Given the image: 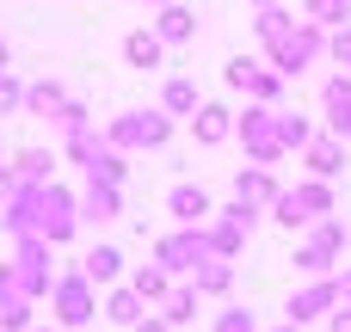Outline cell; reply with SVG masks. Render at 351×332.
Returning a JSON list of instances; mask_svg holds the SVG:
<instances>
[{"instance_id":"cell-1","label":"cell","mask_w":351,"mask_h":332,"mask_svg":"<svg viewBox=\"0 0 351 332\" xmlns=\"http://www.w3.org/2000/svg\"><path fill=\"white\" fill-rule=\"evenodd\" d=\"M173 117L167 111H117L99 136H105V148H117V154H154V148H167L173 142Z\"/></svg>"},{"instance_id":"cell-2","label":"cell","mask_w":351,"mask_h":332,"mask_svg":"<svg viewBox=\"0 0 351 332\" xmlns=\"http://www.w3.org/2000/svg\"><path fill=\"white\" fill-rule=\"evenodd\" d=\"M321 55H327V31H321L315 18H296V25H290V31L265 49V68H278L284 80H302Z\"/></svg>"},{"instance_id":"cell-3","label":"cell","mask_w":351,"mask_h":332,"mask_svg":"<svg viewBox=\"0 0 351 332\" xmlns=\"http://www.w3.org/2000/svg\"><path fill=\"white\" fill-rule=\"evenodd\" d=\"M43 302H49V320H56L62 332H80L93 314H99V290L80 277V265H74V271H56V283H49Z\"/></svg>"},{"instance_id":"cell-4","label":"cell","mask_w":351,"mask_h":332,"mask_svg":"<svg viewBox=\"0 0 351 332\" xmlns=\"http://www.w3.org/2000/svg\"><path fill=\"white\" fill-rule=\"evenodd\" d=\"M234 142L247 148L253 166H278V160H284V142H278V105H253V99H247V111H234Z\"/></svg>"},{"instance_id":"cell-5","label":"cell","mask_w":351,"mask_h":332,"mask_svg":"<svg viewBox=\"0 0 351 332\" xmlns=\"http://www.w3.org/2000/svg\"><path fill=\"white\" fill-rule=\"evenodd\" d=\"M6 265H12V283H19L31 302H43V296H49V283H56V246H49V240H37V234H19Z\"/></svg>"},{"instance_id":"cell-6","label":"cell","mask_w":351,"mask_h":332,"mask_svg":"<svg viewBox=\"0 0 351 332\" xmlns=\"http://www.w3.org/2000/svg\"><path fill=\"white\" fill-rule=\"evenodd\" d=\"M80 234V216H74V191L68 185H43V197H37V240H49V246H68Z\"/></svg>"},{"instance_id":"cell-7","label":"cell","mask_w":351,"mask_h":332,"mask_svg":"<svg viewBox=\"0 0 351 332\" xmlns=\"http://www.w3.org/2000/svg\"><path fill=\"white\" fill-rule=\"evenodd\" d=\"M204 259H210V240H204V228H167V234L154 240V265H160L167 277H191Z\"/></svg>"},{"instance_id":"cell-8","label":"cell","mask_w":351,"mask_h":332,"mask_svg":"<svg viewBox=\"0 0 351 332\" xmlns=\"http://www.w3.org/2000/svg\"><path fill=\"white\" fill-rule=\"evenodd\" d=\"M339 308V271L333 277H302V290L290 296V308H284V320H296V327H308V320H327Z\"/></svg>"},{"instance_id":"cell-9","label":"cell","mask_w":351,"mask_h":332,"mask_svg":"<svg viewBox=\"0 0 351 332\" xmlns=\"http://www.w3.org/2000/svg\"><path fill=\"white\" fill-rule=\"evenodd\" d=\"M74 216H80V228H105V222H117V216H123V185H99V179H86V191H74Z\"/></svg>"},{"instance_id":"cell-10","label":"cell","mask_w":351,"mask_h":332,"mask_svg":"<svg viewBox=\"0 0 351 332\" xmlns=\"http://www.w3.org/2000/svg\"><path fill=\"white\" fill-rule=\"evenodd\" d=\"M167 216H173V228H204V222L216 216V203H210V191H204V185H191V179H185V185H173V191H167Z\"/></svg>"},{"instance_id":"cell-11","label":"cell","mask_w":351,"mask_h":332,"mask_svg":"<svg viewBox=\"0 0 351 332\" xmlns=\"http://www.w3.org/2000/svg\"><path fill=\"white\" fill-rule=\"evenodd\" d=\"M321 117H327V136L351 142V74H327L321 80Z\"/></svg>"},{"instance_id":"cell-12","label":"cell","mask_w":351,"mask_h":332,"mask_svg":"<svg viewBox=\"0 0 351 332\" xmlns=\"http://www.w3.org/2000/svg\"><path fill=\"white\" fill-rule=\"evenodd\" d=\"M191 136H197V148H222V142L234 136V111H228L222 99H204V105L191 111Z\"/></svg>"},{"instance_id":"cell-13","label":"cell","mask_w":351,"mask_h":332,"mask_svg":"<svg viewBox=\"0 0 351 332\" xmlns=\"http://www.w3.org/2000/svg\"><path fill=\"white\" fill-rule=\"evenodd\" d=\"M302 166H308V179H327V185H333V179L346 173V142L327 136V129H315V142L302 148Z\"/></svg>"},{"instance_id":"cell-14","label":"cell","mask_w":351,"mask_h":332,"mask_svg":"<svg viewBox=\"0 0 351 332\" xmlns=\"http://www.w3.org/2000/svg\"><path fill=\"white\" fill-rule=\"evenodd\" d=\"M31 314L37 302L12 283V265H0V332H31Z\"/></svg>"},{"instance_id":"cell-15","label":"cell","mask_w":351,"mask_h":332,"mask_svg":"<svg viewBox=\"0 0 351 332\" xmlns=\"http://www.w3.org/2000/svg\"><path fill=\"white\" fill-rule=\"evenodd\" d=\"M160 43H191L197 37V12L185 6V0H167V6H154V25H148Z\"/></svg>"},{"instance_id":"cell-16","label":"cell","mask_w":351,"mask_h":332,"mask_svg":"<svg viewBox=\"0 0 351 332\" xmlns=\"http://www.w3.org/2000/svg\"><path fill=\"white\" fill-rule=\"evenodd\" d=\"M308 253H321L327 265H339L346 259V246H351V228L339 222V216H321V222H308V240H302Z\"/></svg>"},{"instance_id":"cell-17","label":"cell","mask_w":351,"mask_h":332,"mask_svg":"<svg viewBox=\"0 0 351 332\" xmlns=\"http://www.w3.org/2000/svg\"><path fill=\"white\" fill-rule=\"evenodd\" d=\"M62 99H68V86L56 80V74H43V80H25V117H37V123H49L56 111H62Z\"/></svg>"},{"instance_id":"cell-18","label":"cell","mask_w":351,"mask_h":332,"mask_svg":"<svg viewBox=\"0 0 351 332\" xmlns=\"http://www.w3.org/2000/svg\"><path fill=\"white\" fill-rule=\"evenodd\" d=\"M80 277H86L93 290H111V283H123V253H117L111 240H99V246L80 259Z\"/></svg>"},{"instance_id":"cell-19","label":"cell","mask_w":351,"mask_h":332,"mask_svg":"<svg viewBox=\"0 0 351 332\" xmlns=\"http://www.w3.org/2000/svg\"><path fill=\"white\" fill-rule=\"evenodd\" d=\"M191 290H197L204 302H228V296H234V259H204V265L191 271Z\"/></svg>"},{"instance_id":"cell-20","label":"cell","mask_w":351,"mask_h":332,"mask_svg":"<svg viewBox=\"0 0 351 332\" xmlns=\"http://www.w3.org/2000/svg\"><path fill=\"white\" fill-rule=\"evenodd\" d=\"M99 314H105L111 327H123V332H130L136 320H142V314H154V308H148V302H142L130 283H111V290H105V302H99Z\"/></svg>"},{"instance_id":"cell-21","label":"cell","mask_w":351,"mask_h":332,"mask_svg":"<svg viewBox=\"0 0 351 332\" xmlns=\"http://www.w3.org/2000/svg\"><path fill=\"white\" fill-rule=\"evenodd\" d=\"M278 191H284V185L271 179V166H241V173H234V197H241V203H253V209H265Z\"/></svg>"},{"instance_id":"cell-22","label":"cell","mask_w":351,"mask_h":332,"mask_svg":"<svg viewBox=\"0 0 351 332\" xmlns=\"http://www.w3.org/2000/svg\"><path fill=\"white\" fill-rule=\"evenodd\" d=\"M204 240H210V259H241L253 234H247V228H234L228 216H210V222H204Z\"/></svg>"},{"instance_id":"cell-23","label":"cell","mask_w":351,"mask_h":332,"mask_svg":"<svg viewBox=\"0 0 351 332\" xmlns=\"http://www.w3.org/2000/svg\"><path fill=\"white\" fill-rule=\"evenodd\" d=\"M290 191H296V203H302V216H308V222L339 216V197H333V185H327V179H296Z\"/></svg>"},{"instance_id":"cell-24","label":"cell","mask_w":351,"mask_h":332,"mask_svg":"<svg viewBox=\"0 0 351 332\" xmlns=\"http://www.w3.org/2000/svg\"><path fill=\"white\" fill-rule=\"evenodd\" d=\"M123 62L142 68V74H154V68L167 62V43H160L154 31H130V37H123Z\"/></svg>"},{"instance_id":"cell-25","label":"cell","mask_w":351,"mask_h":332,"mask_svg":"<svg viewBox=\"0 0 351 332\" xmlns=\"http://www.w3.org/2000/svg\"><path fill=\"white\" fill-rule=\"evenodd\" d=\"M197 105H204V99H197V80H191V74H173V80L160 86V111H167L173 123H179V117H191Z\"/></svg>"},{"instance_id":"cell-26","label":"cell","mask_w":351,"mask_h":332,"mask_svg":"<svg viewBox=\"0 0 351 332\" xmlns=\"http://www.w3.org/2000/svg\"><path fill=\"white\" fill-rule=\"evenodd\" d=\"M197 302H204V296H197V290H191V283H173V290H167V302H160V308H154V314H160V320H167V327L179 332V327H185V320H197Z\"/></svg>"},{"instance_id":"cell-27","label":"cell","mask_w":351,"mask_h":332,"mask_svg":"<svg viewBox=\"0 0 351 332\" xmlns=\"http://www.w3.org/2000/svg\"><path fill=\"white\" fill-rule=\"evenodd\" d=\"M278 142H284V154H302V148L315 142V117H302V111H284V105H278Z\"/></svg>"},{"instance_id":"cell-28","label":"cell","mask_w":351,"mask_h":332,"mask_svg":"<svg viewBox=\"0 0 351 332\" xmlns=\"http://www.w3.org/2000/svg\"><path fill=\"white\" fill-rule=\"evenodd\" d=\"M12 173H19L25 185H49V179H56V154H49V148H19V154H12Z\"/></svg>"},{"instance_id":"cell-29","label":"cell","mask_w":351,"mask_h":332,"mask_svg":"<svg viewBox=\"0 0 351 332\" xmlns=\"http://www.w3.org/2000/svg\"><path fill=\"white\" fill-rule=\"evenodd\" d=\"M130 290H136L148 308H160V302H167V290H173V277H167L160 265H136V271H130Z\"/></svg>"},{"instance_id":"cell-30","label":"cell","mask_w":351,"mask_h":332,"mask_svg":"<svg viewBox=\"0 0 351 332\" xmlns=\"http://www.w3.org/2000/svg\"><path fill=\"white\" fill-rule=\"evenodd\" d=\"M86 179H99V185H123V179H130V154H117V148H99V154L86 160Z\"/></svg>"},{"instance_id":"cell-31","label":"cell","mask_w":351,"mask_h":332,"mask_svg":"<svg viewBox=\"0 0 351 332\" xmlns=\"http://www.w3.org/2000/svg\"><path fill=\"white\" fill-rule=\"evenodd\" d=\"M284 86H290V80H284L278 68H265V62H259V68H253V80H247V99H253V105H278V99H284Z\"/></svg>"},{"instance_id":"cell-32","label":"cell","mask_w":351,"mask_h":332,"mask_svg":"<svg viewBox=\"0 0 351 332\" xmlns=\"http://www.w3.org/2000/svg\"><path fill=\"white\" fill-rule=\"evenodd\" d=\"M302 18H315L321 31H339L351 25V0H302Z\"/></svg>"},{"instance_id":"cell-33","label":"cell","mask_w":351,"mask_h":332,"mask_svg":"<svg viewBox=\"0 0 351 332\" xmlns=\"http://www.w3.org/2000/svg\"><path fill=\"white\" fill-rule=\"evenodd\" d=\"M105 148V136H99V123H86V129H74V136H62V154L74 160V166H86L93 154Z\"/></svg>"},{"instance_id":"cell-34","label":"cell","mask_w":351,"mask_h":332,"mask_svg":"<svg viewBox=\"0 0 351 332\" xmlns=\"http://www.w3.org/2000/svg\"><path fill=\"white\" fill-rule=\"evenodd\" d=\"M290 25H296V12H284V6H265V12L253 18V37H259L265 49H271V43H278V37L290 31Z\"/></svg>"},{"instance_id":"cell-35","label":"cell","mask_w":351,"mask_h":332,"mask_svg":"<svg viewBox=\"0 0 351 332\" xmlns=\"http://www.w3.org/2000/svg\"><path fill=\"white\" fill-rule=\"evenodd\" d=\"M265 209H271V222H278V228H290V234H296V228H308V216H302L296 191H278V197H271Z\"/></svg>"},{"instance_id":"cell-36","label":"cell","mask_w":351,"mask_h":332,"mask_svg":"<svg viewBox=\"0 0 351 332\" xmlns=\"http://www.w3.org/2000/svg\"><path fill=\"white\" fill-rule=\"evenodd\" d=\"M86 123H93V111H86L80 99H62V111L49 117V129H56V136H74V129H86Z\"/></svg>"},{"instance_id":"cell-37","label":"cell","mask_w":351,"mask_h":332,"mask_svg":"<svg viewBox=\"0 0 351 332\" xmlns=\"http://www.w3.org/2000/svg\"><path fill=\"white\" fill-rule=\"evenodd\" d=\"M210 332H259V314H253V308H222V314L210 320Z\"/></svg>"},{"instance_id":"cell-38","label":"cell","mask_w":351,"mask_h":332,"mask_svg":"<svg viewBox=\"0 0 351 332\" xmlns=\"http://www.w3.org/2000/svg\"><path fill=\"white\" fill-rule=\"evenodd\" d=\"M327 62H333L339 74H351V25H339V31H327Z\"/></svg>"},{"instance_id":"cell-39","label":"cell","mask_w":351,"mask_h":332,"mask_svg":"<svg viewBox=\"0 0 351 332\" xmlns=\"http://www.w3.org/2000/svg\"><path fill=\"white\" fill-rule=\"evenodd\" d=\"M253 68H259V55H228V62H222V80H228L234 92H247V80H253Z\"/></svg>"},{"instance_id":"cell-40","label":"cell","mask_w":351,"mask_h":332,"mask_svg":"<svg viewBox=\"0 0 351 332\" xmlns=\"http://www.w3.org/2000/svg\"><path fill=\"white\" fill-rule=\"evenodd\" d=\"M216 216H228V222H234V228H247V234H253V228H259V216H265V209H253V203H241V197H234V203H222V209H216Z\"/></svg>"},{"instance_id":"cell-41","label":"cell","mask_w":351,"mask_h":332,"mask_svg":"<svg viewBox=\"0 0 351 332\" xmlns=\"http://www.w3.org/2000/svg\"><path fill=\"white\" fill-rule=\"evenodd\" d=\"M290 265H296L302 277H333V265H327L321 253H308V246H296V259H290Z\"/></svg>"},{"instance_id":"cell-42","label":"cell","mask_w":351,"mask_h":332,"mask_svg":"<svg viewBox=\"0 0 351 332\" xmlns=\"http://www.w3.org/2000/svg\"><path fill=\"white\" fill-rule=\"evenodd\" d=\"M25 105V80H12V74H0V117H12Z\"/></svg>"},{"instance_id":"cell-43","label":"cell","mask_w":351,"mask_h":332,"mask_svg":"<svg viewBox=\"0 0 351 332\" xmlns=\"http://www.w3.org/2000/svg\"><path fill=\"white\" fill-rule=\"evenodd\" d=\"M327 332H351V308H346V302H339V308L327 314Z\"/></svg>"},{"instance_id":"cell-44","label":"cell","mask_w":351,"mask_h":332,"mask_svg":"<svg viewBox=\"0 0 351 332\" xmlns=\"http://www.w3.org/2000/svg\"><path fill=\"white\" fill-rule=\"evenodd\" d=\"M130 332H173V327H167L160 314H142V320H136V327H130Z\"/></svg>"},{"instance_id":"cell-45","label":"cell","mask_w":351,"mask_h":332,"mask_svg":"<svg viewBox=\"0 0 351 332\" xmlns=\"http://www.w3.org/2000/svg\"><path fill=\"white\" fill-rule=\"evenodd\" d=\"M12 191H19V173H12V166H0V203H6Z\"/></svg>"},{"instance_id":"cell-46","label":"cell","mask_w":351,"mask_h":332,"mask_svg":"<svg viewBox=\"0 0 351 332\" xmlns=\"http://www.w3.org/2000/svg\"><path fill=\"white\" fill-rule=\"evenodd\" d=\"M339 302H346V308H351V265H346V271H339Z\"/></svg>"},{"instance_id":"cell-47","label":"cell","mask_w":351,"mask_h":332,"mask_svg":"<svg viewBox=\"0 0 351 332\" xmlns=\"http://www.w3.org/2000/svg\"><path fill=\"white\" fill-rule=\"evenodd\" d=\"M6 68H12V49H6V37H0V74H6Z\"/></svg>"},{"instance_id":"cell-48","label":"cell","mask_w":351,"mask_h":332,"mask_svg":"<svg viewBox=\"0 0 351 332\" xmlns=\"http://www.w3.org/2000/svg\"><path fill=\"white\" fill-rule=\"evenodd\" d=\"M271 332H308V327H296V320H278V327H271Z\"/></svg>"},{"instance_id":"cell-49","label":"cell","mask_w":351,"mask_h":332,"mask_svg":"<svg viewBox=\"0 0 351 332\" xmlns=\"http://www.w3.org/2000/svg\"><path fill=\"white\" fill-rule=\"evenodd\" d=\"M253 6H259V12H265V6H278V0H253Z\"/></svg>"},{"instance_id":"cell-50","label":"cell","mask_w":351,"mask_h":332,"mask_svg":"<svg viewBox=\"0 0 351 332\" xmlns=\"http://www.w3.org/2000/svg\"><path fill=\"white\" fill-rule=\"evenodd\" d=\"M31 332H62V327H31Z\"/></svg>"},{"instance_id":"cell-51","label":"cell","mask_w":351,"mask_h":332,"mask_svg":"<svg viewBox=\"0 0 351 332\" xmlns=\"http://www.w3.org/2000/svg\"><path fill=\"white\" fill-rule=\"evenodd\" d=\"M142 6H167V0H142Z\"/></svg>"}]
</instances>
